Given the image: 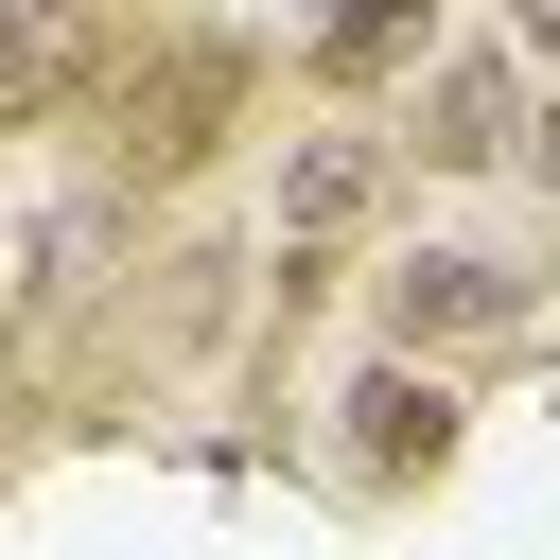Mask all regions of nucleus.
Returning a JSON list of instances; mask_svg holds the SVG:
<instances>
[{
	"label": "nucleus",
	"instance_id": "1",
	"mask_svg": "<svg viewBox=\"0 0 560 560\" xmlns=\"http://www.w3.org/2000/svg\"><path fill=\"white\" fill-rule=\"evenodd\" d=\"M245 88H262V52H245V35H158V52L122 70V140H105V158H122L140 192H175V175L245 122Z\"/></svg>",
	"mask_w": 560,
	"mask_h": 560
},
{
	"label": "nucleus",
	"instance_id": "2",
	"mask_svg": "<svg viewBox=\"0 0 560 560\" xmlns=\"http://www.w3.org/2000/svg\"><path fill=\"white\" fill-rule=\"evenodd\" d=\"M402 88H420V105H402V158H420V175H525V105H542V88H525V52H508V35L420 52Z\"/></svg>",
	"mask_w": 560,
	"mask_h": 560
},
{
	"label": "nucleus",
	"instance_id": "3",
	"mask_svg": "<svg viewBox=\"0 0 560 560\" xmlns=\"http://www.w3.org/2000/svg\"><path fill=\"white\" fill-rule=\"evenodd\" d=\"M525 315V280L490 262V245H402L385 262V350H472V332H508Z\"/></svg>",
	"mask_w": 560,
	"mask_h": 560
},
{
	"label": "nucleus",
	"instance_id": "4",
	"mask_svg": "<svg viewBox=\"0 0 560 560\" xmlns=\"http://www.w3.org/2000/svg\"><path fill=\"white\" fill-rule=\"evenodd\" d=\"M332 420H350V472H368V490H420V472L455 455V385H438L420 350H385V368H368Z\"/></svg>",
	"mask_w": 560,
	"mask_h": 560
},
{
	"label": "nucleus",
	"instance_id": "5",
	"mask_svg": "<svg viewBox=\"0 0 560 560\" xmlns=\"http://www.w3.org/2000/svg\"><path fill=\"white\" fill-rule=\"evenodd\" d=\"M88 70H105V0H0V140L88 105Z\"/></svg>",
	"mask_w": 560,
	"mask_h": 560
},
{
	"label": "nucleus",
	"instance_id": "6",
	"mask_svg": "<svg viewBox=\"0 0 560 560\" xmlns=\"http://www.w3.org/2000/svg\"><path fill=\"white\" fill-rule=\"evenodd\" d=\"M368 210H385V140H368V122L280 140V245H350Z\"/></svg>",
	"mask_w": 560,
	"mask_h": 560
},
{
	"label": "nucleus",
	"instance_id": "7",
	"mask_svg": "<svg viewBox=\"0 0 560 560\" xmlns=\"http://www.w3.org/2000/svg\"><path fill=\"white\" fill-rule=\"evenodd\" d=\"M420 52H438V0H315V35H298L315 88H385V70H420Z\"/></svg>",
	"mask_w": 560,
	"mask_h": 560
},
{
	"label": "nucleus",
	"instance_id": "8",
	"mask_svg": "<svg viewBox=\"0 0 560 560\" xmlns=\"http://www.w3.org/2000/svg\"><path fill=\"white\" fill-rule=\"evenodd\" d=\"M508 52H525V88H560V0H508Z\"/></svg>",
	"mask_w": 560,
	"mask_h": 560
},
{
	"label": "nucleus",
	"instance_id": "9",
	"mask_svg": "<svg viewBox=\"0 0 560 560\" xmlns=\"http://www.w3.org/2000/svg\"><path fill=\"white\" fill-rule=\"evenodd\" d=\"M525 175H542V192H560V88H542V105H525Z\"/></svg>",
	"mask_w": 560,
	"mask_h": 560
}]
</instances>
